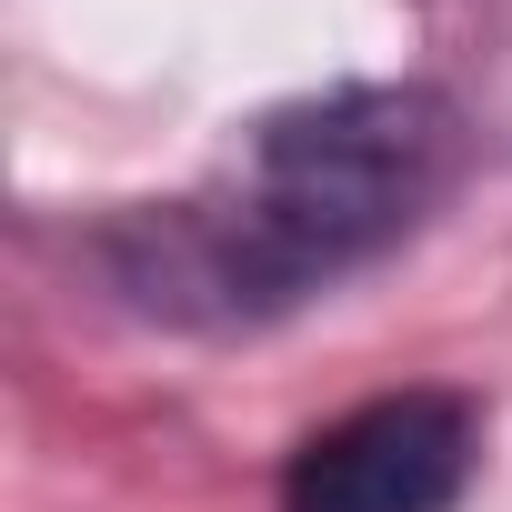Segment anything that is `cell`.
<instances>
[{
    "mask_svg": "<svg viewBox=\"0 0 512 512\" xmlns=\"http://www.w3.org/2000/svg\"><path fill=\"white\" fill-rule=\"evenodd\" d=\"M462 181V101L432 81H342L262 111L231 161L171 201L81 231L91 282L161 332H262L382 251H402Z\"/></svg>",
    "mask_w": 512,
    "mask_h": 512,
    "instance_id": "obj_1",
    "label": "cell"
},
{
    "mask_svg": "<svg viewBox=\"0 0 512 512\" xmlns=\"http://www.w3.org/2000/svg\"><path fill=\"white\" fill-rule=\"evenodd\" d=\"M472 472H482V402L452 382H412L302 432L272 512H452Z\"/></svg>",
    "mask_w": 512,
    "mask_h": 512,
    "instance_id": "obj_2",
    "label": "cell"
}]
</instances>
